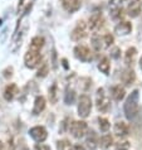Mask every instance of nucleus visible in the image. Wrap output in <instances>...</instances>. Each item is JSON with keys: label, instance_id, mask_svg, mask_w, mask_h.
I'll return each mask as SVG.
<instances>
[{"label": "nucleus", "instance_id": "nucleus-37", "mask_svg": "<svg viewBox=\"0 0 142 150\" xmlns=\"http://www.w3.org/2000/svg\"><path fill=\"white\" fill-rule=\"evenodd\" d=\"M118 1H120V3H121V1H124V0H118Z\"/></svg>", "mask_w": 142, "mask_h": 150}, {"label": "nucleus", "instance_id": "nucleus-11", "mask_svg": "<svg viewBox=\"0 0 142 150\" xmlns=\"http://www.w3.org/2000/svg\"><path fill=\"white\" fill-rule=\"evenodd\" d=\"M18 92H19L18 86H16L15 83H10V85H8L5 87V90H4V98H5L6 101H13L14 97L18 95Z\"/></svg>", "mask_w": 142, "mask_h": 150}, {"label": "nucleus", "instance_id": "nucleus-14", "mask_svg": "<svg viewBox=\"0 0 142 150\" xmlns=\"http://www.w3.org/2000/svg\"><path fill=\"white\" fill-rule=\"evenodd\" d=\"M45 97L44 96H37L34 101V107H33V115H39L40 112H43L45 109Z\"/></svg>", "mask_w": 142, "mask_h": 150}, {"label": "nucleus", "instance_id": "nucleus-20", "mask_svg": "<svg viewBox=\"0 0 142 150\" xmlns=\"http://www.w3.org/2000/svg\"><path fill=\"white\" fill-rule=\"evenodd\" d=\"M92 47L96 52H101L103 51L104 48H106V45H104V40H103V37L98 35V34H94L92 37Z\"/></svg>", "mask_w": 142, "mask_h": 150}, {"label": "nucleus", "instance_id": "nucleus-32", "mask_svg": "<svg viewBox=\"0 0 142 150\" xmlns=\"http://www.w3.org/2000/svg\"><path fill=\"white\" fill-rule=\"evenodd\" d=\"M72 150H86V149H84V146H82V145L76 144V145H72Z\"/></svg>", "mask_w": 142, "mask_h": 150}, {"label": "nucleus", "instance_id": "nucleus-6", "mask_svg": "<svg viewBox=\"0 0 142 150\" xmlns=\"http://www.w3.org/2000/svg\"><path fill=\"white\" fill-rule=\"evenodd\" d=\"M69 131L73 137L81 139V137L84 136L87 134V131H88V125H87L86 121H73L69 125Z\"/></svg>", "mask_w": 142, "mask_h": 150}, {"label": "nucleus", "instance_id": "nucleus-18", "mask_svg": "<svg viewBox=\"0 0 142 150\" xmlns=\"http://www.w3.org/2000/svg\"><path fill=\"white\" fill-rule=\"evenodd\" d=\"M113 130H115V134L117 136H121V137L127 136L128 135V125L123 121H118V122L115 124Z\"/></svg>", "mask_w": 142, "mask_h": 150}, {"label": "nucleus", "instance_id": "nucleus-10", "mask_svg": "<svg viewBox=\"0 0 142 150\" xmlns=\"http://www.w3.org/2000/svg\"><path fill=\"white\" fill-rule=\"evenodd\" d=\"M141 10H142V3H141V0H132V1L129 3V5H128L127 14L129 16H132V18H136V16L140 15Z\"/></svg>", "mask_w": 142, "mask_h": 150}, {"label": "nucleus", "instance_id": "nucleus-7", "mask_svg": "<svg viewBox=\"0 0 142 150\" xmlns=\"http://www.w3.org/2000/svg\"><path fill=\"white\" fill-rule=\"evenodd\" d=\"M29 134L37 143H44L48 137V131L44 126H34L29 130Z\"/></svg>", "mask_w": 142, "mask_h": 150}, {"label": "nucleus", "instance_id": "nucleus-2", "mask_svg": "<svg viewBox=\"0 0 142 150\" xmlns=\"http://www.w3.org/2000/svg\"><path fill=\"white\" fill-rule=\"evenodd\" d=\"M96 103H97V109L101 112H107L111 107V101L110 97L107 96L104 88H98L97 90V95H96Z\"/></svg>", "mask_w": 142, "mask_h": 150}, {"label": "nucleus", "instance_id": "nucleus-28", "mask_svg": "<svg viewBox=\"0 0 142 150\" xmlns=\"http://www.w3.org/2000/svg\"><path fill=\"white\" fill-rule=\"evenodd\" d=\"M48 71H49V67H48V64L47 63H44V64H41L40 66V68L38 69V73H37V76L38 77H45L48 74Z\"/></svg>", "mask_w": 142, "mask_h": 150}, {"label": "nucleus", "instance_id": "nucleus-5", "mask_svg": "<svg viewBox=\"0 0 142 150\" xmlns=\"http://www.w3.org/2000/svg\"><path fill=\"white\" fill-rule=\"evenodd\" d=\"M88 35V25L86 24V22L83 20H79L77 23L76 28L72 30L70 33V38L74 42H79V40H83Z\"/></svg>", "mask_w": 142, "mask_h": 150}, {"label": "nucleus", "instance_id": "nucleus-34", "mask_svg": "<svg viewBox=\"0 0 142 150\" xmlns=\"http://www.w3.org/2000/svg\"><path fill=\"white\" fill-rule=\"evenodd\" d=\"M0 150H4V144H3L1 140H0Z\"/></svg>", "mask_w": 142, "mask_h": 150}, {"label": "nucleus", "instance_id": "nucleus-23", "mask_svg": "<svg viewBox=\"0 0 142 150\" xmlns=\"http://www.w3.org/2000/svg\"><path fill=\"white\" fill-rule=\"evenodd\" d=\"M112 144H113V137H112L110 134L103 135L101 139H99V141H98V145H99V146H101L102 149H108Z\"/></svg>", "mask_w": 142, "mask_h": 150}, {"label": "nucleus", "instance_id": "nucleus-31", "mask_svg": "<svg viewBox=\"0 0 142 150\" xmlns=\"http://www.w3.org/2000/svg\"><path fill=\"white\" fill-rule=\"evenodd\" d=\"M111 57L115 58V59H118V58L121 57V48L118 47H113L111 49Z\"/></svg>", "mask_w": 142, "mask_h": 150}, {"label": "nucleus", "instance_id": "nucleus-13", "mask_svg": "<svg viewBox=\"0 0 142 150\" xmlns=\"http://www.w3.org/2000/svg\"><path fill=\"white\" fill-rule=\"evenodd\" d=\"M136 57H137V49L135 47H129L126 53H124V63L128 67H132L133 63L136 62Z\"/></svg>", "mask_w": 142, "mask_h": 150}, {"label": "nucleus", "instance_id": "nucleus-19", "mask_svg": "<svg viewBox=\"0 0 142 150\" xmlns=\"http://www.w3.org/2000/svg\"><path fill=\"white\" fill-rule=\"evenodd\" d=\"M124 95H126V91H124L123 87H121L120 85L113 86L111 88V96L115 101H121V100H123Z\"/></svg>", "mask_w": 142, "mask_h": 150}, {"label": "nucleus", "instance_id": "nucleus-30", "mask_svg": "<svg viewBox=\"0 0 142 150\" xmlns=\"http://www.w3.org/2000/svg\"><path fill=\"white\" fill-rule=\"evenodd\" d=\"M131 144L128 141H120V143L116 144V150H129Z\"/></svg>", "mask_w": 142, "mask_h": 150}, {"label": "nucleus", "instance_id": "nucleus-21", "mask_svg": "<svg viewBox=\"0 0 142 150\" xmlns=\"http://www.w3.org/2000/svg\"><path fill=\"white\" fill-rule=\"evenodd\" d=\"M44 38L40 35H37L34 38L32 39L30 42V45H29V49H32V51H37V52H40L41 48L44 47Z\"/></svg>", "mask_w": 142, "mask_h": 150}, {"label": "nucleus", "instance_id": "nucleus-22", "mask_svg": "<svg viewBox=\"0 0 142 150\" xmlns=\"http://www.w3.org/2000/svg\"><path fill=\"white\" fill-rule=\"evenodd\" d=\"M98 69L101 71L102 73H104V74H108V73H110L111 63H110V59H108V57H103L102 59L99 61V63H98Z\"/></svg>", "mask_w": 142, "mask_h": 150}, {"label": "nucleus", "instance_id": "nucleus-4", "mask_svg": "<svg viewBox=\"0 0 142 150\" xmlns=\"http://www.w3.org/2000/svg\"><path fill=\"white\" fill-rule=\"evenodd\" d=\"M40 62H41V54L40 52H37V51H32V49H28L25 56H24V63L28 68H37L38 66H40Z\"/></svg>", "mask_w": 142, "mask_h": 150}, {"label": "nucleus", "instance_id": "nucleus-26", "mask_svg": "<svg viewBox=\"0 0 142 150\" xmlns=\"http://www.w3.org/2000/svg\"><path fill=\"white\" fill-rule=\"evenodd\" d=\"M98 124H99V129H101L102 132H107L108 130H110V127H111V124L106 117H101V116H99L98 117Z\"/></svg>", "mask_w": 142, "mask_h": 150}, {"label": "nucleus", "instance_id": "nucleus-12", "mask_svg": "<svg viewBox=\"0 0 142 150\" xmlns=\"http://www.w3.org/2000/svg\"><path fill=\"white\" fill-rule=\"evenodd\" d=\"M62 5L68 13H74L81 8V0H62Z\"/></svg>", "mask_w": 142, "mask_h": 150}, {"label": "nucleus", "instance_id": "nucleus-3", "mask_svg": "<svg viewBox=\"0 0 142 150\" xmlns=\"http://www.w3.org/2000/svg\"><path fill=\"white\" fill-rule=\"evenodd\" d=\"M91 110H92V101H91V97L87 95H82L78 100V115L81 117L86 119L88 117L89 114H91Z\"/></svg>", "mask_w": 142, "mask_h": 150}, {"label": "nucleus", "instance_id": "nucleus-27", "mask_svg": "<svg viewBox=\"0 0 142 150\" xmlns=\"http://www.w3.org/2000/svg\"><path fill=\"white\" fill-rule=\"evenodd\" d=\"M57 150H72V144L68 140H59L57 141Z\"/></svg>", "mask_w": 142, "mask_h": 150}, {"label": "nucleus", "instance_id": "nucleus-15", "mask_svg": "<svg viewBox=\"0 0 142 150\" xmlns=\"http://www.w3.org/2000/svg\"><path fill=\"white\" fill-rule=\"evenodd\" d=\"M98 136L97 134L93 131V130H91L88 132V135H87V139H86V144H87V146H88L89 150H96L98 146Z\"/></svg>", "mask_w": 142, "mask_h": 150}, {"label": "nucleus", "instance_id": "nucleus-8", "mask_svg": "<svg viewBox=\"0 0 142 150\" xmlns=\"http://www.w3.org/2000/svg\"><path fill=\"white\" fill-rule=\"evenodd\" d=\"M74 56H76L77 59L82 61V62H89L92 59V53L91 49L86 45H77L74 48Z\"/></svg>", "mask_w": 142, "mask_h": 150}, {"label": "nucleus", "instance_id": "nucleus-33", "mask_svg": "<svg viewBox=\"0 0 142 150\" xmlns=\"http://www.w3.org/2000/svg\"><path fill=\"white\" fill-rule=\"evenodd\" d=\"M40 150H51V148L47 145H40Z\"/></svg>", "mask_w": 142, "mask_h": 150}, {"label": "nucleus", "instance_id": "nucleus-25", "mask_svg": "<svg viewBox=\"0 0 142 150\" xmlns=\"http://www.w3.org/2000/svg\"><path fill=\"white\" fill-rule=\"evenodd\" d=\"M49 100H51L52 103H57L58 101V86L56 83L49 88Z\"/></svg>", "mask_w": 142, "mask_h": 150}, {"label": "nucleus", "instance_id": "nucleus-9", "mask_svg": "<svg viewBox=\"0 0 142 150\" xmlns=\"http://www.w3.org/2000/svg\"><path fill=\"white\" fill-rule=\"evenodd\" d=\"M103 16L101 13H98V11H96V13H93L91 15L89 18V22H88V28L91 29L92 32H97L99 30V29L102 28L103 25Z\"/></svg>", "mask_w": 142, "mask_h": 150}, {"label": "nucleus", "instance_id": "nucleus-1", "mask_svg": "<svg viewBox=\"0 0 142 150\" xmlns=\"http://www.w3.org/2000/svg\"><path fill=\"white\" fill-rule=\"evenodd\" d=\"M138 98H140L138 90H133L127 97L126 102H124L123 110H124V115H126L128 120H133L138 115V110H140Z\"/></svg>", "mask_w": 142, "mask_h": 150}, {"label": "nucleus", "instance_id": "nucleus-36", "mask_svg": "<svg viewBox=\"0 0 142 150\" xmlns=\"http://www.w3.org/2000/svg\"><path fill=\"white\" fill-rule=\"evenodd\" d=\"M24 3V0H20V3H19V5H22V4Z\"/></svg>", "mask_w": 142, "mask_h": 150}, {"label": "nucleus", "instance_id": "nucleus-35", "mask_svg": "<svg viewBox=\"0 0 142 150\" xmlns=\"http://www.w3.org/2000/svg\"><path fill=\"white\" fill-rule=\"evenodd\" d=\"M140 67H141V69H142V57H141V59H140Z\"/></svg>", "mask_w": 142, "mask_h": 150}, {"label": "nucleus", "instance_id": "nucleus-29", "mask_svg": "<svg viewBox=\"0 0 142 150\" xmlns=\"http://www.w3.org/2000/svg\"><path fill=\"white\" fill-rule=\"evenodd\" d=\"M103 40H104V45H106V48H107V47H110V45H112L115 43V37L112 34H104Z\"/></svg>", "mask_w": 142, "mask_h": 150}, {"label": "nucleus", "instance_id": "nucleus-16", "mask_svg": "<svg viewBox=\"0 0 142 150\" xmlns=\"http://www.w3.org/2000/svg\"><path fill=\"white\" fill-rule=\"evenodd\" d=\"M131 30H132V24L129 22H121L115 28V32L118 35H126L128 33H131Z\"/></svg>", "mask_w": 142, "mask_h": 150}, {"label": "nucleus", "instance_id": "nucleus-17", "mask_svg": "<svg viewBox=\"0 0 142 150\" xmlns=\"http://www.w3.org/2000/svg\"><path fill=\"white\" fill-rule=\"evenodd\" d=\"M121 80H122V82H123L126 86L133 85V82L136 81V73H135V71L131 69V68L126 69V71H124V72L122 73V77H121Z\"/></svg>", "mask_w": 142, "mask_h": 150}, {"label": "nucleus", "instance_id": "nucleus-24", "mask_svg": "<svg viewBox=\"0 0 142 150\" xmlns=\"http://www.w3.org/2000/svg\"><path fill=\"white\" fill-rule=\"evenodd\" d=\"M77 100V95H76V91L74 90H68L67 93L64 96V102L67 105H73Z\"/></svg>", "mask_w": 142, "mask_h": 150}]
</instances>
